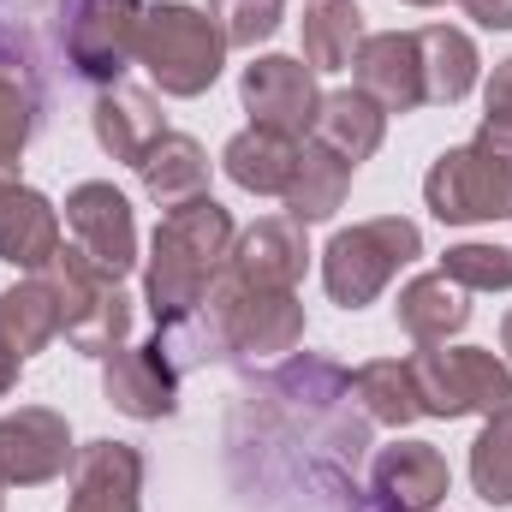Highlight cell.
<instances>
[{
	"label": "cell",
	"mask_w": 512,
	"mask_h": 512,
	"mask_svg": "<svg viewBox=\"0 0 512 512\" xmlns=\"http://www.w3.org/2000/svg\"><path fill=\"white\" fill-rule=\"evenodd\" d=\"M233 215L203 191L179 209L161 215L155 227V245H149V268H143V304L161 322H179V316H197L215 292V280L227 274V256H233Z\"/></svg>",
	"instance_id": "6da1fadb"
},
{
	"label": "cell",
	"mask_w": 512,
	"mask_h": 512,
	"mask_svg": "<svg viewBox=\"0 0 512 512\" xmlns=\"http://www.w3.org/2000/svg\"><path fill=\"white\" fill-rule=\"evenodd\" d=\"M137 66L161 84V96H203L221 66H227V36L221 24L203 12V6H185V0H161V6H143V36H137Z\"/></svg>",
	"instance_id": "7a4b0ae2"
},
{
	"label": "cell",
	"mask_w": 512,
	"mask_h": 512,
	"mask_svg": "<svg viewBox=\"0 0 512 512\" xmlns=\"http://www.w3.org/2000/svg\"><path fill=\"white\" fill-rule=\"evenodd\" d=\"M417 256H423L417 221L376 215V221H358V227H346V233L328 239V251H322V286H328V298L340 310H364V304H376L387 292V280L405 262H417Z\"/></svg>",
	"instance_id": "3957f363"
},
{
	"label": "cell",
	"mask_w": 512,
	"mask_h": 512,
	"mask_svg": "<svg viewBox=\"0 0 512 512\" xmlns=\"http://www.w3.org/2000/svg\"><path fill=\"white\" fill-rule=\"evenodd\" d=\"M54 280V298H60V334L72 352L84 358H108L120 352L131 334V298L120 292V274H108L102 262L78 251V245H60V256L42 268Z\"/></svg>",
	"instance_id": "277c9868"
},
{
	"label": "cell",
	"mask_w": 512,
	"mask_h": 512,
	"mask_svg": "<svg viewBox=\"0 0 512 512\" xmlns=\"http://www.w3.org/2000/svg\"><path fill=\"white\" fill-rule=\"evenodd\" d=\"M411 376L423 417H501L512 411V370L483 346H417Z\"/></svg>",
	"instance_id": "5b68a950"
},
{
	"label": "cell",
	"mask_w": 512,
	"mask_h": 512,
	"mask_svg": "<svg viewBox=\"0 0 512 512\" xmlns=\"http://www.w3.org/2000/svg\"><path fill=\"white\" fill-rule=\"evenodd\" d=\"M143 0H60V54L84 84H120L137 60Z\"/></svg>",
	"instance_id": "8992f818"
},
{
	"label": "cell",
	"mask_w": 512,
	"mask_h": 512,
	"mask_svg": "<svg viewBox=\"0 0 512 512\" xmlns=\"http://www.w3.org/2000/svg\"><path fill=\"white\" fill-rule=\"evenodd\" d=\"M209 316L221 322L227 358H245V364L286 358L304 340V304H298V292H256V286H239L227 274L209 292Z\"/></svg>",
	"instance_id": "52a82bcc"
},
{
	"label": "cell",
	"mask_w": 512,
	"mask_h": 512,
	"mask_svg": "<svg viewBox=\"0 0 512 512\" xmlns=\"http://www.w3.org/2000/svg\"><path fill=\"white\" fill-rule=\"evenodd\" d=\"M423 203H429V215L447 221V227L507 221L512 215V161L489 155L483 143H459V149H447V155L429 167Z\"/></svg>",
	"instance_id": "ba28073f"
},
{
	"label": "cell",
	"mask_w": 512,
	"mask_h": 512,
	"mask_svg": "<svg viewBox=\"0 0 512 512\" xmlns=\"http://www.w3.org/2000/svg\"><path fill=\"white\" fill-rule=\"evenodd\" d=\"M239 102L251 114L256 131H274L286 143H304L316 131V108H322V90H316V72L292 54H262L245 66L239 78Z\"/></svg>",
	"instance_id": "9c48e42d"
},
{
	"label": "cell",
	"mask_w": 512,
	"mask_h": 512,
	"mask_svg": "<svg viewBox=\"0 0 512 512\" xmlns=\"http://www.w3.org/2000/svg\"><path fill=\"white\" fill-rule=\"evenodd\" d=\"M72 429L60 411L48 405H24L12 417H0V489H36L72 471Z\"/></svg>",
	"instance_id": "30bf717a"
},
{
	"label": "cell",
	"mask_w": 512,
	"mask_h": 512,
	"mask_svg": "<svg viewBox=\"0 0 512 512\" xmlns=\"http://www.w3.org/2000/svg\"><path fill=\"white\" fill-rule=\"evenodd\" d=\"M66 227H72V245L90 262H102L108 274L126 280L137 268V215H131L126 191H114L108 179H84L66 197Z\"/></svg>",
	"instance_id": "8fae6325"
},
{
	"label": "cell",
	"mask_w": 512,
	"mask_h": 512,
	"mask_svg": "<svg viewBox=\"0 0 512 512\" xmlns=\"http://www.w3.org/2000/svg\"><path fill=\"white\" fill-rule=\"evenodd\" d=\"M453 489V471L441 447L429 441H393L370 465V507L376 512H435Z\"/></svg>",
	"instance_id": "7c38bea8"
},
{
	"label": "cell",
	"mask_w": 512,
	"mask_h": 512,
	"mask_svg": "<svg viewBox=\"0 0 512 512\" xmlns=\"http://www.w3.org/2000/svg\"><path fill=\"white\" fill-rule=\"evenodd\" d=\"M102 393L114 411H126L137 423H155V417L179 411V370L167 364L161 340L149 334L143 346H120L102 358Z\"/></svg>",
	"instance_id": "4fadbf2b"
},
{
	"label": "cell",
	"mask_w": 512,
	"mask_h": 512,
	"mask_svg": "<svg viewBox=\"0 0 512 512\" xmlns=\"http://www.w3.org/2000/svg\"><path fill=\"white\" fill-rule=\"evenodd\" d=\"M304 262H310V245H304V227L292 215H268L245 227L233 239V256H227V280L239 286H256V292H292L304 280Z\"/></svg>",
	"instance_id": "5bb4252c"
},
{
	"label": "cell",
	"mask_w": 512,
	"mask_h": 512,
	"mask_svg": "<svg viewBox=\"0 0 512 512\" xmlns=\"http://www.w3.org/2000/svg\"><path fill=\"white\" fill-rule=\"evenodd\" d=\"M66 512H137L143 507V453L126 441H90L72 453Z\"/></svg>",
	"instance_id": "9a60e30c"
},
{
	"label": "cell",
	"mask_w": 512,
	"mask_h": 512,
	"mask_svg": "<svg viewBox=\"0 0 512 512\" xmlns=\"http://www.w3.org/2000/svg\"><path fill=\"white\" fill-rule=\"evenodd\" d=\"M358 90L382 108V114H411L423 108V54H417V30H382L364 36L358 48Z\"/></svg>",
	"instance_id": "2e32d148"
},
{
	"label": "cell",
	"mask_w": 512,
	"mask_h": 512,
	"mask_svg": "<svg viewBox=\"0 0 512 512\" xmlns=\"http://www.w3.org/2000/svg\"><path fill=\"white\" fill-rule=\"evenodd\" d=\"M60 209L30 191V185H6L0 191V256L24 274H42L54 256H60Z\"/></svg>",
	"instance_id": "e0dca14e"
},
{
	"label": "cell",
	"mask_w": 512,
	"mask_h": 512,
	"mask_svg": "<svg viewBox=\"0 0 512 512\" xmlns=\"http://www.w3.org/2000/svg\"><path fill=\"white\" fill-rule=\"evenodd\" d=\"M90 131H96V143H102L114 161L137 167V161L149 155V143L167 126H161L155 96H143V90H131V84H108V90L96 96V108H90Z\"/></svg>",
	"instance_id": "ac0fdd59"
},
{
	"label": "cell",
	"mask_w": 512,
	"mask_h": 512,
	"mask_svg": "<svg viewBox=\"0 0 512 512\" xmlns=\"http://www.w3.org/2000/svg\"><path fill=\"white\" fill-rule=\"evenodd\" d=\"M137 179H143V197H149V203L179 209V203L203 197V185H209V155H203L197 137L161 131V137L149 143V155L137 161Z\"/></svg>",
	"instance_id": "d6986e66"
},
{
	"label": "cell",
	"mask_w": 512,
	"mask_h": 512,
	"mask_svg": "<svg viewBox=\"0 0 512 512\" xmlns=\"http://www.w3.org/2000/svg\"><path fill=\"white\" fill-rule=\"evenodd\" d=\"M346 191H352V167L334 155V149H322L316 137H304L298 143V161H292V179H286V215L298 221V227H316V221H328L340 203H346Z\"/></svg>",
	"instance_id": "ffe728a7"
},
{
	"label": "cell",
	"mask_w": 512,
	"mask_h": 512,
	"mask_svg": "<svg viewBox=\"0 0 512 512\" xmlns=\"http://www.w3.org/2000/svg\"><path fill=\"white\" fill-rule=\"evenodd\" d=\"M393 316L417 346H447L471 322V304H465V286H453L447 274H417V280L399 286Z\"/></svg>",
	"instance_id": "44dd1931"
},
{
	"label": "cell",
	"mask_w": 512,
	"mask_h": 512,
	"mask_svg": "<svg viewBox=\"0 0 512 512\" xmlns=\"http://www.w3.org/2000/svg\"><path fill=\"white\" fill-rule=\"evenodd\" d=\"M382 131H387V114L352 84V90H334V96H322V108H316V143L322 149H334L346 167H358V161H370L376 149H382Z\"/></svg>",
	"instance_id": "7402d4cb"
},
{
	"label": "cell",
	"mask_w": 512,
	"mask_h": 512,
	"mask_svg": "<svg viewBox=\"0 0 512 512\" xmlns=\"http://www.w3.org/2000/svg\"><path fill=\"white\" fill-rule=\"evenodd\" d=\"M417 54H423V102L435 108H453L477 90V42L453 24H429L417 30Z\"/></svg>",
	"instance_id": "603a6c76"
},
{
	"label": "cell",
	"mask_w": 512,
	"mask_h": 512,
	"mask_svg": "<svg viewBox=\"0 0 512 512\" xmlns=\"http://www.w3.org/2000/svg\"><path fill=\"white\" fill-rule=\"evenodd\" d=\"M364 48V12L358 0H310L304 6V66L310 72H346Z\"/></svg>",
	"instance_id": "cb8c5ba5"
},
{
	"label": "cell",
	"mask_w": 512,
	"mask_h": 512,
	"mask_svg": "<svg viewBox=\"0 0 512 512\" xmlns=\"http://www.w3.org/2000/svg\"><path fill=\"white\" fill-rule=\"evenodd\" d=\"M292 161H298V143H286V137H274V131H239L227 149H221V167H227V179L239 185V191H251V197H280L286 191V179H292Z\"/></svg>",
	"instance_id": "d4e9b609"
},
{
	"label": "cell",
	"mask_w": 512,
	"mask_h": 512,
	"mask_svg": "<svg viewBox=\"0 0 512 512\" xmlns=\"http://www.w3.org/2000/svg\"><path fill=\"white\" fill-rule=\"evenodd\" d=\"M0 334L12 340L18 358H36L60 334V298H54V280L48 274H30L12 292H0Z\"/></svg>",
	"instance_id": "484cf974"
},
{
	"label": "cell",
	"mask_w": 512,
	"mask_h": 512,
	"mask_svg": "<svg viewBox=\"0 0 512 512\" xmlns=\"http://www.w3.org/2000/svg\"><path fill=\"white\" fill-rule=\"evenodd\" d=\"M352 399L364 405V417H370V423H387V429H405V423H417V417H423L411 358H376V364L352 370Z\"/></svg>",
	"instance_id": "4316f807"
},
{
	"label": "cell",
	"mask_w": 512,
	"mask_h": 512,
	"mask_svg": "<svg viewBox=\"0 0 512 512\" xmlns=\"http://www.w3.org/2000/svg\"><path fill=\"white\" fill-rule=\"evenodd\" d=\"M471 483L489 507H512V411L489 417L471 447Z\"/></svg>",
	"instance_id": "83f0119b"
},
{
	"label": "cell",
	"mask_w": 512,
	"mask_h": 512,
	"mask_svg": "<svg viewBox=\"0 0 512 512\" xmlns=\"http://www.w3.org/2000/svg\"><path fill=\"white\" fill-rule=\"evenodd\" d=\"M441 274L465 292H512V251L501 245H453L441 256Z\"/></svg>",
	"instance_id": "f1b7e54d"
},
{
	"label": "cell",
	"mask_w": 512,
	"mask_h": 512,
	"mask_svg": "<svg viewBox=\"0 0 512 512\" xmlns=\"http://www.w3.org/2000/svg\"><path fill=\"white\" fill-rule=\"evenodd\" d=\"M280 12L286 0H209V18L221 24L227 48H256L280 30Z\"/></svg>",
	"instance_id": "f546056e"
},
{
	"label": "cell",
	"mask_w": 512,
	"mask_h": 512,
	"mask_svg": "<svg viewBox=\"0 0 512 512\" xmlns=\"http://www.w3.org/2000/svg\"><path fill=\"white\" fill-rule=\"evenodd\" d=\"M471 143H483L489 155L512 161V60H501L489 72V114H483V126H477Z\"/></svg>",
	"instance_id": "4dcf8cb0"
},
{
	"label": "cell",
	"mask_w": 512,
	"mask_h": 512,
	"mask_svg": "<svg viewBox=\"0 0 512 512\" xmlns=\"http://www.w3.org/2000/svg\"><path fill=\"white\" fill-rule=\"evenodd\" d=\"M30 131H36V102H30V90H24L12 72H0V149L24 155Z\"/></svg>",
	"instance_id": "1f68e13d"
},
{
	"label": "cell",
	"mask_w": 512,
	"mask_h": 512,
	"mask_svg": "<svg viewBox=\"0 0 512 512\" xmlns=\"http://www.w3.org/2000/svg\"><path fill=\"white\" fill-rule=\"evenodd\" d=\"M483 30H512V0H459Z\"/></svg>",
	"instance_id": "d6a6232c"
},
{
	"label": "cell",
	"mask_w": 512,
	"mask_h": 512,
	"mask_svg": "<svg viewBox=\"0 0 512 512\" xmlns=\"http://www.w3.org/2000/svg\"><path fill=\"white\" fill-rule=\"evenodd\" d=\"M18 370H24V358H18V352H12V340L0 334V399L18 387Z\"/></svg>",
	"instance_id": "836d02e7"
},
{
	"label": "cell",
	"mask_w": 512,
	"mask_h": 512,
	"mask_svg": "<svg viewBox=\"0 0 512 512\" xmlns=\"http://www.w3.org/2000/svg\"><path fill=\"white\" fill-rule=\"evenodd\" d=\"M18 167H24V161H18L12 149H0V191H6V185H24V179H18Z\"/></svg>",
	"instance_id": "e575fe53"
},
{
	"label": "cell",
	"mask_w": 512,
	"mask_h": 512,
	"mask_svg": "<svg viewBox=\"0 0 512 512\" xmlns=\"http://www.w3.org/2000/svg\"><path fill=\"white\" fill-rule=\"evenodd\" d=\"M501 346H507V352H512V316H507V328H501Z\"/></svg>",
	"instance_id": "d590c367"
},
{
	"label": "cell",
	"mask_w": 512,
	"mask_h": 512,
	"mask_svg": "<svg viewBox=\"0 0 512 512\" xmlns=\"http://www.w3.org/2000/svg\"><path fill=\"white\" fill-rule=\"evenodd\" d=\"M405 6H441V0H405Z\"/></svg>",
	"instance_id": "8d00e7d4"
},
{
	"label": "cell",
	"mask_w": 512,
	"mask_h": 512,
	"mask_svg": "<svg viewBox=\"0 0 512 512\" xmlns=\"http://www.w3.org/2000/svg\"><path fill=\"white\" fill-rule=\"evenodd\" d=\"M0 512H6V501H0Z\"/></svg>",
	"instance_id": "74e56055"
}]
</instances>
